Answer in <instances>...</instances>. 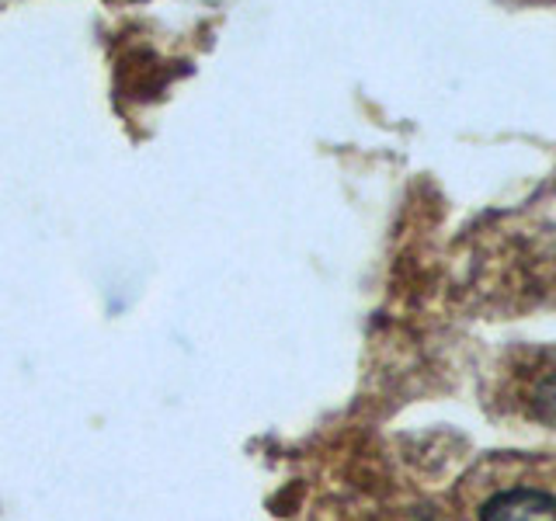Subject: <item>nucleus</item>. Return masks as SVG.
<instances>
[{"mask_svg":"<svg viewBox=\"0 0 556 521\" xmlns=\"http://www.w3.org/2000/svg\"><path fill=\"white\" fill-rule=\"evenodd\" d=\"M480 521H556V497L539 491H508L486 504Z\"/></svg>","mask_w":556,"mask_h":521,"instance_id":"nucleus-1","label":"nucleus"}]
</instances>
